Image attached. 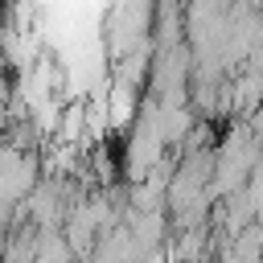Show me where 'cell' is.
<instances>
[]
</instances>
